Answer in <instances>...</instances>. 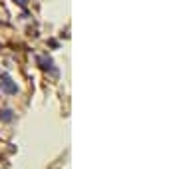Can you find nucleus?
Masks as SVG:
<instances>
[{
	"instance_id": "obj_3",
	"label": "nucleus",
	"mask_w": 179,
	"mask_h": 169,
	"mask_svg": "<svg viewBox=\"0 0 179 169\" xmlns=\"http://www.w3.org/2000/svg\"><path fill=\"white\" fill-rule=\"evenodd\" d=\"M38 62H40L42 64V68H52V60H50V58H38Z\"/></svg>"
},
{
	"instance_id": "obj_4",
	"label": "nucleus",
	"mask_w": 179,
	"mask_h": 169,
	"mask_svg": "<svg viewBox=\"0 0 179 169\" xmlns=\"http://www.w3.org/2000/svg\"><path fill=\"white\" fill-rule=\"evenodd\" d=\"M18 4H22V6H24V4H26V0H18Z\"/></svg>"
},
{
	"instance_id": "obj_2",
	"label": "nucleus",
	"mask_w": 179,
	"mask_h": 169,
	"mask_svg": "<svg viewBox=\"0 0 179 169\" xmlns=\"http://www.w3.org/2000/svg\"><path fill=\"white\" fill-rule=\"evenodd\" d=\"M12 109H2V112H0V120L2 121H12Z\"/></svg>"
},
{
	"instance_id": "obj_1",
	"label": "nucleus",
	"mask_w": 179,
	"mask_h": 169,
	"mask_svg": "<svg viewBox=\"0 0 179 169\" xmlns=\"http://www.w3.org/2000/svg\"><path fill=\"white\" fill-rule=\"evenodd\" d=\"M0 88H2L6 94H16L18 92V88H16V84H12V80H10V76L8 74H4L2 76V82H0Z\"/></svg>"
}]
</instances>
